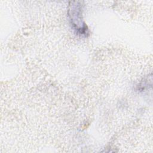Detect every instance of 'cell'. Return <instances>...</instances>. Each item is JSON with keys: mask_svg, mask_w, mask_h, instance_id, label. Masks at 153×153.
Here are the masks:
<instances>
[{"mask_svg": "<svg viewBox=\"0 0 153 153\" xmlns=\"http://www.w3.org/2000/svg\"><path fill=\"white\" fill-rule=\"evenodd\" d=\"M81 10L82 5L79 2H71L68 14L74 29L79 34L85 35L87 33V27L82 20Z\"/></svg>", "mask_w": 153, "mask_h": 153, "instance_id": "obj_1", "label": "cell"}]
</instances>
